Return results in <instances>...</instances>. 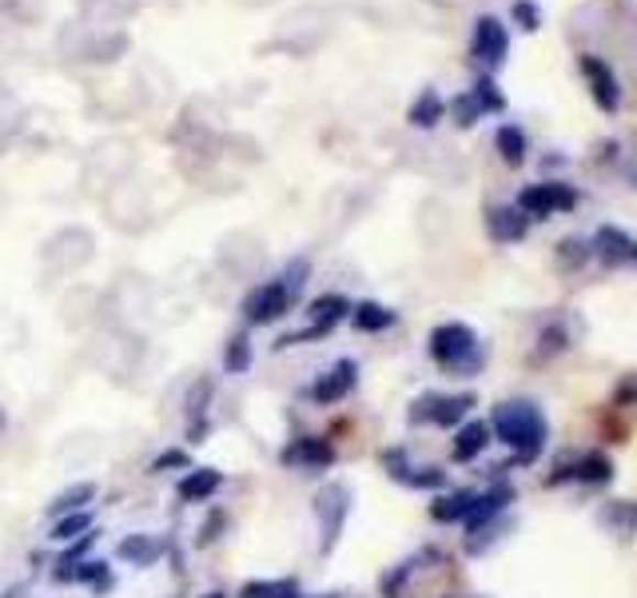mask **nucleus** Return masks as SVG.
<instances>
[{"mask_svg": "<svg viewBox=\"0 0 637 598\" xmlns=\"http://www.w3.org/2000/svg\"><path fill=\"white\" fill-rule=\"evenodd\" d=\"M491 435H498V443H506L518 455V463H534L546 452L550 427H546V415L538 411V403H530V399H506L491 415Z\"/></svg>", "mask_w": 637, "mask_h": 598, "instance_id": "1", "label": "nucleus"}, {"mask_svg": "<svg viewBox=\"0 0 637 598\" xmlns=\"http://www.w3.org/2000/svg\"><path fill=\"white\" fill-rule=\"evenodd\" d=\"M430 359L447 371H459V376L482 368V347H479V336H474V327L439 324L430 331Z\"/></svg>", "mask_w": 637, "mask_h": 598, "instance_id": "2", "label": "nucleus"}, {"mask_svg": "<svg viewBox=\"0 0 637 598\" xmlns=\"http://www.w3.org/2000/svg\"><path fill=\"white\" fill-rule=\"evenodd\" d=\"M295 300H299V292H292L283 275L279 280H267V284L251 287V292L243 295V319H248L251 327H267L292 312Z\"/></svg>", "mask_w": 637, "mask_h": 598, "instance_id": "3", "label": "nucleus"}, {"mask_svg": "<svg viewBox=\"0 0 637 598\" xmlns=\"http://www.w3.org/2000/svg\"><path fill=\"white\" fill-rule=\"evenodd\" d=\"M578 188L574 184H562V180H542V184H526L518 192V208L530 216V220H550L558 211H574L578 208Z\"/></svg>", "mask_w": 637, "mask_h": 598, "instance_id": "4", "label": "nucleus"}, {"mask_svg": "<svg viewBox=\"0 0 637 598\" xmlns=\"http://www.w3.org/2000/svg\"><path fill=\"white\" fill-rule=\"evenodd\" d=\"M506 53H510V29L502 24V17L482 12L479 21H474V32H471L474 64H482L486 76H491V73H498L502 64H506Z\"/></svg>", "mask_w": 637, "mask_h": 598, "instance_id": "5", "label": "nucleus"}, {"mask_svg": "<svg viewBox=\"0 0 637 598\" xmlns=\"http://www.w3.org/2000/svg\"><path fill=\"white\" fill-rule=\"evenodd\" d=\"M474 407L471 391H459V395H439V391H427V395L415 399L410 407V423H435V427H459Z\"/></svg>", "mask_w": 637, "mask_h": 598, "instance_id": "6", "label": "nucleus"}, {"mask_svg": "<svg viewBox=\"0 0 637 598\" xmlns=\"http://www.w3.org/2000/svg\"><path fill=\"white\" fill-rule=\"evenodd\" d=\"M347 514H351V491H347L343 483H327L323 491L315 494V519L323 526V543H319L323 555H331L339 535H343Z\"/></svg>", "mask_w": 637, "mask_h": 598, "instance_id": "7", "label": "nucleus"}, {"mask_svg": "<svg viewBox=\"0 0 637 598\" xmlns=\"http://www.w3.org/2000/svg\"><path fill=\"white\" fill-rule=\"evenodd\" d=\"M355 388H359V363L355 359H339V363H331V368L311 383V399L319 407H334V403H343Z\"/></svg>", "mask_w": 637, "mask_h": 598, "instance_id": "8", "label": "nucleus"}, {"mask_svg": "<svg viewBox=\"0 0 637 598\" xmlns=\"http://www.w3.org/2000/svg\"><path fill=\"white\" fill-rule=\"evenodd\" d=\"M582 76L585 85H590L594 105L602 108V112H617V105H622V85H617L614 68L597 53H582Z\"/></svg>", "mask_w": 637, "mask_h": 598, "instance_id": "9", "label": "nucleus"}, {"mask_svg": "<svg viewBox=\"0 0 637 598\" xmlns=\"http://www.w3.org/2000/svg\"><path fill=\"white\" fill-rule=\"evenodd\" d=\"M283 463L287 467H299V471H327L334 463V447L319 435H299L292 439V447L283 452Z\"/></svg>", "mask_w": 637, "mask_h": 598, "instance_id": "10", "label": "nucleus"}, {"mask_svg": "<svg viewBox=\"0 0 637 598\" xmlns=\"http://www.w3.org/2000/svg\"><path fill=\"white\" fill-rule=\"evenodd\" d=\"M486 231L494 243H523L530 236V216L518 204H498L486 211Z\"/></svg>", "mask_w": 637, "mask_h": 598, "instance_id": "11", "label": "nucleus"}, {"mask_svg": "<svg viewBox=\"0 0 637 598\" xmlns=\"http://www.w3.org/2000/svg\"><path fill=\"white\" fill-rule=\"evenodd\" d=\"M383 463H387V475L395 483H407L415 487V491H439V487L447 483V475H442L439 467H410L403 452H387Z\"/></svg>", "mask_w": 637, "mask_h": 598, "instance_id": "12", "label": "nucleus"}, {"mask_svg": "<svg viewBox=\"0 0 637 598\" xmlns=\"http://www.w3.org/2000/svg\"><path fill=\"white\" fill-rule=\"evenodd\" d=\"M351 300L339 292H327V295H315L311 304H307V319H311V327L319 331V336H331L334 327L343 324V319H351Z\"/></svg>", "mask_w": 637, "mask_h": 598, "instance_id": "13", "label": "nucleus"}, {"mask_svg": "<svg viewBox=\"0 0 637 598\" xmlns=\"http://www.w3.org/2000/svg\"><path fill=\"white\" fill-rule=\"evenodd\" d=\"M590 252L606 263V268H622V263H629V255H634V240H629L622 228H614V224H602V228L594 231Z\"/></svg>", "mask_w": 637, "mask_h": 598, "instance_id": "14", "label": "nucleus"}, {"mask_svg": "<svg viewBox=\"0 0 637 598\" xmlns=\"http://www.w3.org/2000/svg\"><path fill=\"white\" fill-rule=\"evenodd\" d=\"M53 578H56V583H84V587L108 590V583H112V567H108L105 558H80V563H56Z\"/></svg>", "mask_w": 637, "mask_h": 598, "instance_id": "15", "label": "nucleus"}, {"mask_svg": "<svg viewBox=\"0 0 637 598\" xmlns=\"http://www.w3.org/2000/svg\"><path fill=\"white\" fill-rule=\"evenodd\" d=\"M220 487H223V471H216V467H191L176 483V494L184 503H208Z\"/></svg>", "mask_w": 637, "mask_h": 598, "instance_id": "16", "label": "nucleus"}, {"mask_svg": "<svg viewBox=\"0 0 637 598\" xmlns=\"http://www.w3.org/2000/svg\"><path fill=\"white\" fill-rule=\"evenodd\" d=\"M510 503H514V487H491V491H482L479 499H474L471 514H466V526L479 535L482 526H491L494 514H502Z\"/></svg>", "mask_w": 637, "mask_h": 598, "instance_id": "17", "label": "nucleus"}, {"mask_svg": "<svg viewBox=\"0 0 637 598\" xmlns=\"http://www.w3.org/2000/svg\"><path fill=\"white\" fill-rule=\"evenodd\" d=\"M164 555V539L160 535H128L116 543V558H124L132 567H152Z\"/></svg>", "mask_w": 637, "mask_h": 598, "instance_id": "18", "label": "nucleus"}, {"mask_svg": "<svg viewBox=\"0 0 637 598\" xmlns=\"http://www.w3.org/2000/svg\"><path fill=\"white\" fill-rule=\"evenodd\" d=\"M486 447H491V423L474 420V423H462V427H459L450 455H454V463H471V459H479Z\"/></svg>", "mask_w": 637, "mask_h": 598, "instance_id": "19", "label": "nucleus"}, {"mask_svg": "<svg viewBox=\"0 0 637 598\" xmlns=\"http://www.w3.org/2000/svg\"><path fill=\"white\" fill-rule=\"evenodd\" d=\"M442 116H447V100L439 96V88H422V93L415 96V105L407 108V120L415 128H422V132H430Z\"/></svg>", "mask_w": 637, "mask_h": 598, "instance_id": "20", "label": "nucleus"}, {"mask_svg": "<svg viewBox=\"0 0 637 598\" xmlns=\"http://www.w3.org/2000/svg\"><path fill=\"white\" fill-rule=\"evenodd\" d=\"M474 499H479V491H450V494H442V499H435V503H430V519H435V523H466V514H471Z\"/></svg>", "mask_w": 637, "mask_h": 598, "instance_id": "21", "label": "nucleus"}, {"mask_svg": "<svg viewBox=\"0 0 637 598\" xmlns=\"http://www.w3.org/2000/svg\"><path fill=\"white\" fill-rule=\"evenodd\" d=\"M398 315L391 312L387 304H375V300H363V304L351 307V324L359 327V331H366V336H375V331H387V327H395Z\"/></svg>", "mask_w": 637, "mask_h": 598, "instance_id": "22", "label": "nucleus"}, {"mask_svg": "<svg viewBox=\"0 0 637 598\" xmlns=\"http://www.w3.org/2000/svg\"><path fill=\"white\" fill-rule=\"evenodd\" d=\"M240 598H304L295 578H251L240 587Z\"/></svg>", "mask_w": 637, "mask_h": 598, "instance_id": "23", "label": "nucleus"}, {"mask_svg": "<svg viewBox=\"0 0 637 598\" xmlns=\"http://www.w3.org/2000/svg\"><path fill=\"white\" fill-rule=\"evenodd\" d=\"M92 499H96V483H73V487H64L53 503H48V514H53V519H61V514L88 511V503H92Z\"/></svg>", "mask_w": 637, "mask_h": 598, "instance_id": "24", "label": "nucleus"}, {"mask_svg": "<svg viewBox=\"0 0 637 598\" xmlns=\"http://www.w3.org/2000/svg\"><path fill=\"white\" fill-rule=\"evenodd\" d=\"M494 148H498V156L506 160V164H510V168H518V164H523L526 160V132L518 124H502L498 132H494Z\"/></svg>", "mask_w": 637, "mask_h": 598, "instance_id": "25", "label": "nucleus"}, {"mask_svg": "<svg viewBox=\"0 0 637 598\" xmlns=\"http://www.w3.org/2000/svg\"><path fill=\"white\" fill-rule=\"evenodd\" d=\"M251 359H255V351H251L248 331L228 336V344H223V371H228V376H243V371L251 368Z\"/></svg>", "mask_w": 637, "mask_h": 598, "instance_id": "26", "label": "nucleus"}, {"mask_svg": "<svg viewBox=\"0 0 637 598\" xmlns=\"http://www.w3.org/2000/svg\"><path fill=\"white\" fill-rule=\"evenodd\" d=\"M471 96H474V105L482 108V116L506 112V96H502V88H498V80H494V76H479V80H474V88H471Z\"/></svg>", "mask_w": 637, "mask_h": 598, "instance_id": "27", "label": "nucleus"}, {"mask_svg": "<svg viewBox=\"0 0 637 598\" xmlns=\"http://www.w3.org/2000/svg\"><path fill=\"white\" fill-rule=\"evenodd\" d=\"M92 531V511H73V514H61L53 523V543H76L80 535Z\"/></svg>", "mask_w": 637, "mask_h": 598, "instance_id": "28", "label": "nucleus"}, {"mask_svg": "<svg viewBox=\"0 0 637 598\" xmlns=\"http://www.w3.org/2000/svg\"><path fill=\"white\" fill-rule=\"evenodd\" d=\"M609 475H614V463H609L606 455H585L574 467L578 483H609Z\"/></svg>", "mask_w": 637, "mask_h": 598, "instance_id": "29", "label": "nucleus"}, {"mask_svg": "<svg viewBox=\"0 0 637 598\" xmlns=\"http://www.w3.org/2000/svg\"><path fill=\"white\" fill-rule=\"evenodd\" d=\"M590 243L578 240V236H565L562 243H558V263H562V272H578L585 260H590Z\"/></svg>", "mask_w": 637, "mask_h": 598, "instance_id": "30", "label": "nucleus"}, {"mask_svg": "<svg viewBox=\"0 0 637 598\" xmlns=\"http://www.w3.org/2000/svg\"><path fill=\"white\" fill-rule=\"evenodd\" d=\"M510 17H514V24H518L523 32H538V29H542V9H538L534 0H514Z\"/></svg>", "mask_w": 637, "mask_h": 598, "instance_id": "31", "label": "nucleus"}, {"mask_svg": "<svg viewBox=\"0 0 637 598\" xmlns=\"http://www.w3.org/2000/svg\"><path fill=\"white\" fill-rule=\"evenodd\" d=\"M450 112H454V124H459V128H474L482 120V108L474 105L471 93L454 96V100H450Z\"/></svg>", "mask_w": 637, "mask_h": 598, "instance_id": "32", "label": "nucleus"}, {"mask_svg": "<svg viewBox=\"0 0 637 598\" xmlns=\"http://www.w3.org/2000/svg\"><path fill=\"white\" fill-rule=\"evenodd\" d=\"M184 467H191V455L184 452V447H167V452H160L156 459H152V475L184 471Z\"/></svg>", "mask_w": 637, "mask_h": 598, "instance_id": "33", "label": "nucleus"}, {"mask_svg": "<svg viewBox=\"0 0 637 598\" xmlns=\"http://www.w3.org/2000/svg\"><path fill=\"white\" fill-rule=\"evenodd\" d=\"M410 570H415V558H410V563H398V570H391V575L383 578V595H387V598H398V587H407Z\"/></svg>", "mask_w": 637, "mask_h": 598, "instance_id": "34", "label": "nucleus"}, {"mask_svg": "<svg viewBox=\"0 0 637 598\" xmlns=\"http://www.w3.org/2000/svg\"><path fill=\"white\" fill-rule=\"evenodd\" d=\"M96 539H100V535H96V531H88V535H80L73 546H68V551H64V558H61V563H80V558L88 555V551H92V543H96Z\"/></svg>", "mask_w": 637, "mask_h": 598, "instance_id": "35", "label": "nucleus"}, {"mask_svg": "<svg viewBox=\"0 0 637 598\" xmlns=\"http://www.w3.org/2000/svg\"><path fill=\"white\" fill-rule=\"evenodd\" d=\"M220 526H223V511H216V514L208 519V523L199 526V539H196V543H199V546L216 543V539H220Z\"/></svg>", "mask_w": 637, "mask_h": 598, "instance_id": "36", "label": "nucleus"}, {"mask_svg": "<svg viewBox=\"0 0 637 598\" xmlns=\"http://www.w3.org/2000/svg\"><path fill=\"white\" fill-rule=\"evenodd\" d=\"M0 598H24V587H12V590H4Z\"/></svg>", "mask_w": 637, "mask_h": 598, "instance_id": "37", "label": "nucleus"}, {"mask_svg": "<svg viewBox=\"0 0 637 598\" xmlns=\"http://www.w3.org/2000/svg\"><path fill=\"white\" fill-rule=\"evenodd\" d=\"M9 427V415H4V407H0V431Z\"/></svg>", "mask_w": 637, "mask_h": 598, "instance_id": "38", "label": "nucleus"}, {"mask_svg": "<svg viewBox=\"0 0 637 598\" xmlns=\"http://www.w3.org/2000/svg\"><path fill=\"white\" fill-rule=\"evenodd\" d=\"M204 598H228V595H220V590H211V595H204Z\"/></svg>", "mask_w": 637, "mask_h": 598, "instance_id": "39", "label": "nucleus"}, {"mask_svg": "<svg viewBox=\"0 0 637 598\" xmlns=\"http://www.w3.org/2000/svg\"><path fill=\"white\" fill-rule=\"evenodd\" d=\"M629 263H637V240H634V255H629Z\"/></svg>", "mask_w": 637, "mask_h": 598, "instance_id": "40", "label": "nucleus"}, {"mask_svg": "<svg viewBox=\"0 0 637 598\" xmlns=\"http://www.w3.org/2000/svg\"><path fill=\"white\" fill-rule=\"evenodd\" d=\"M319 598H339V595H319Z\"/></svg>", "mask_w": 637, "mask_h": 598, "instance_id": "41", "label": "nucleus"}]
</instances>
